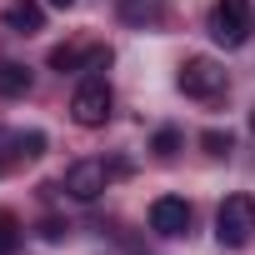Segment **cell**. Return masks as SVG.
<instances>
[{
  "mask_svg": "<svg viewBox=\"0 0 255 255\" xmlns=\"http://www.w3.org/2000/svg\"><path fill=\"white\" fill-rule=\"evenodd\" d=\"M205 30L215 35V45L240 50V45L255 35V0H215V5H210V20H205Z\"/></svg>",
  "mask_w": 255,
  "mask_h": 255,
  "instance_id": "6da1fadb",
  "label": "cell"
},
{
  "mask_svg": "<svg viewBox=\"0 0 255 255\" xmlns=\"http://www.w3.org/2000/svg\"><path fill=\"white\" fill-rule=\"evenodd\" d=\"M215 240L225 250H245L255 240V195L235 190V195L220 200V210H215Z\"/></svg>",
  "mask_w": 255,
  "mask_h": 255,
  "instance_id": "7a4b0ae2",
  "label": "cell"
},
{
  "mask_svg": "<svg viewBox=\"0 0 255 255\" xmlns=\"http://www.w3.org/2000/svg\"><path fill=\"white\" fill-rule=\"evenodd\" d=\"M110 85L100 80V75H85L80 85H75V95H70V120L75 125H85V130H100V125L110 120Z\"/></svg>",
  "mask_w": 255,
  "mask_h": 255,
  "instance_id": "3957f363",
  "label": "cell"
},
{
  "mask_svg": "<svg viewBox=\"0 0 255 255\" xmlns=\"http://www.w3.org/2000/svg\"><path fill=\"white\" fill-rule=\"evenodd\" d=\"M225 85H230V75H225V65L210 60V55H190V60L180 65V90H185L190 100H220Z\"/></svg>",
  "mask_w": 255,
  "mask_h": 255,
  "instance_id": "277c9868",
  "label": "cell"
},
{
  "mask_svg": "<svg viewBox=\"0 0 255 255\" xmlns=\"http://www.w3.org/2000/svg\"><path fill=\"white\" fill-rule=\"evenodd\" d=\"M110 175H115V170H110L105 160H75V165H65V180H60V185H65L70 200H85V205H90V200L105 195Z\"/></svg>",
  "mask_w": 255,
  "mask_h": 255,
  "instance_id": "5b68a950",
  "label": "cell"
},
{
  "mask_svg": "<svg viewBox=\"0 0 255 255\" xmlns=\"http://www.w3.org/2000/svg\"><path fill=\"white\" fill-rule=\"evenodd\" d=\"M100 70V65H110V50L105 45H85V40H65V45H55L50 50V70Z\"/></svg>",
  "mask_w": 255,
  "mask_h": 255,
  "instance_id": "8992f818",
  "label": "cell"
},
{
  "mask_svg": "<svg viewBox=\"0 0 255 255\" xmlns=\"http://www.w3.org/2000/svg\"><path fill=\"white\" fill-rule=\"evenodd\" d=\"M150 230H155V235H185V230H190V205H185L180 195L150 200Z\"/></svg>",
  "mask_w": 255,
  "mask_h": 255,
  "instance_id": "52a82bcc",
  "label": "cell"
},
{
  "mask_svg": "<svg viewBox=\"0 0 255 255\" xmlns=\"http://www.w3.org/2000/svg\"><path fill=\"white\" fill-rule=\"evenodd\" d=\"M5 140V165H25L45 150V135L40 130H10V135H0Z\"/></svg>",
  "mask_w": 255,
  "mask_h": 255,
  "instance_id": "ba28073f",
  "label": "cell"
},
{
  "mask_svg": "<svg viewBox=\"0 0 255 255\" xmlns=\"http://www.w3.org/2000/svg\"><path fill=\"white\" fill-rule=\"evenodd\" d=\"M5 25H10L15 35H35V30L45 25V10L35 5V0H10V5H5Z\"/></svg>",
  "mask_w": 255,
  "mask_h": 255,
  "instance_id": "9c48e42d",
  "label": "cell"
},
{
  "mask_svg": "<svg viewBox=\"0 0 255 255\" xmlns=\"http://www.w3.org/2000/svg\"><path fill=\"white\" fill-rule=\"evenodd\" d=\"M30 70L20 65V60H0V95L5 100H20V95H30Z\"/></svg>",
  "mask_w": 255,
  "mask_h": 255,
  "instance_id": "30bf717a",
  "label": "cell"
},
{
  "mask_svg": "<svg viewBox=\"0 0 255 255\" xmlns=\"http://www.w3.org/2000/svg\"><path fill=\"white\" fill-rule=\"evenodd\" d=\"M15 250H20V220L0 210V255H15Z\"/></svg>",
  "mask_w": 255,
  "mask_h": 255,
  "instance_id": "8fae6325",
  "label": "cell"
},
{
  "mask_svg": "<svg viewBox=\"0 0 255 255\" xmlns=\"http://www.w3.org/2000/svg\"><path fill=\"white\" fill-rule=\"evenodd\" d=\"M150 150H155L160 160H170V155L180 150V130H155V140H150Z\"/></svg>",
  "mask_w": 255,
  "mask_h": 255,
  "instance_id": "7c38bea8",
  "label": "cell"
},
{
  "mask_svg": "<svg viewBox=\"0 0 255 255\" xmlns=\"http://www.w3.org/2000/svg\"><path fill=\"white\" fill-rule=\"evenodd\" d=\"M200 145H205V155H230V135L225 130H205Z\"/></svg>",
  "mask_w": 255,
  "mask_h": 255,
  "instance_id": "4fadbf2b",
  "label": "cell"
},
{
  "mask_svg": "<svg viewBox=\"0 0 255 255\" xmlns=\"http://www.w3.org/2000/svg\"><path fill=\"white\" fill-rule=\"evenodd\" d=\"M65 230H70V225H60V220H45V225H40V240H60Z\"/></svg>",
  "mask_w": 255,
  "mask_h": 255,
  "instance_id": "5bb4252c",
  "label": "cell"
},
{
  "mask_svg": "<svg viewBox=\"0 0 255 255\" xmlns=\"http://www.w3.org/2000/svg\"><path fill=\"white\" fill-rule=\"evenodd\" d=\"M50 5H55V10H70V5H75V0H50Z\"/></svg>",
  "mask_w": 255,
  "mask_h": 255,
  "instance_id": "9a60e30c",
  "label": "cell"
},
{
  "mask_svg": "<svg viewBox=\"0 0 255 255\" xmlns=\"http://www.w3.org/2000/svg\"><path fill=\"white\" fill-rule=\"evenodd\" d=\"M250 125H255V115H250Z\"/></svg>",
  "mask_w": 255,
  "mask_h": 255,
  "instance_id": "2e32d148",
  "label": "cell"
}]
</instances>
